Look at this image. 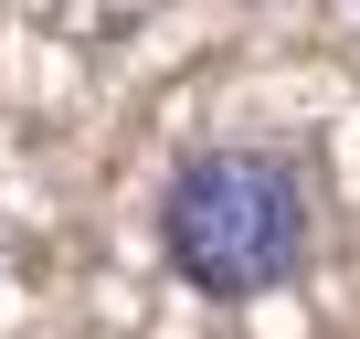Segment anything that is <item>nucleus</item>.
I'll return each instance as SVG.
<instances>
[{
	"label": "nucleus",
	"mask_w": 360,
	"mask_h": 339,
	"mask_svg": "<svg viewBox=\"0 0 360 339\" xmlns=\"http://www.w3.org/2000/svg\"><path fill=\"white\" fill-rule=\"evenodd\" d=\"M307 255H318V202H307V170L286 148L223 138V148H191L159 181V265L212 307L297 286Z\"/></svg>",
	"instance_id": "1"
}]
</instances>
